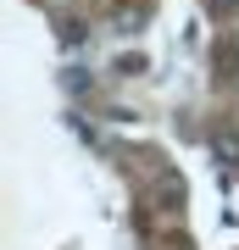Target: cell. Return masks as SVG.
<instances>
[{
    "mask_svg": "<svg viewBox=\"0 0 239 250\" xmlns=\"http://www.w3.org/2000/svg\"><path fill=\"white\" fill-rule=\"evenodd\" d=\"M212 161L217 167H239V134L234 128H217L212 134Z\"/></svg>",
    "mask_w": 239,
    "mask_h": 250,
    "instance_id": "cell-1",
    "label": "cell"
},
{
    "mask_svg": "<svg viewBox=\"0 0 239 250\" xmlns=\"http://www.w3.org/2000/svg\"><path fill=\"white\" fill-rule=\"evenodd\" d=\"M206 11H217V17H234V11H239V0H206Z\"/></svg>",
    "mask_w": 239,
    "mask_h": 250,
    "instance_id": "cell-2",
    "label": "cell"
}]
</instances>
